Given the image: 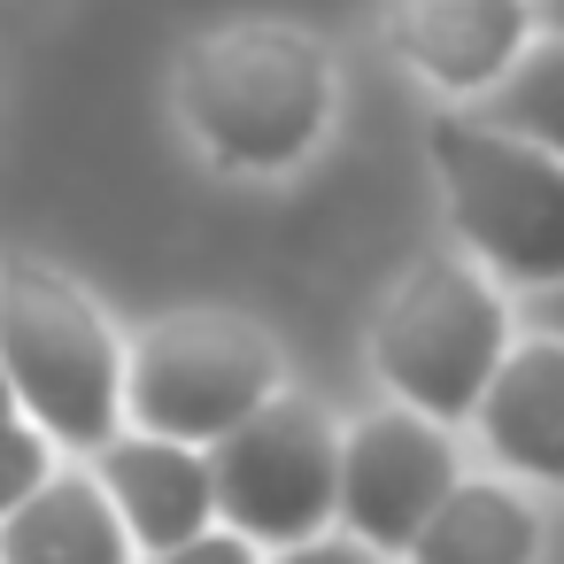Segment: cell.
<instances>
[{"instance_id":"obj_1","label":"cell","mask_w":564,"mask_h":564,"mask_svg":"<svg viewBox=\"0 0 564 564\" xmlns=\"http://www.w3.org/2000/svg\"><path fill=\"white\" fill-rule=\"evenodd\" d=\"M178 109L232 171H286L333 117V63L294 24H225L186 47Z\"/></svg>"},{"instance_id":"obj_2","label":"cell","mask_w":564,"mask_h":564,"mask_svg":"<svg viewBox=\"0 0 564 564\" xmlns=\"http://www.w3.org/2000/svg\"><path fill=\"white\" fill-rule=\"evenodd\" d=\"M433 171L448 194V225L502 286H564V163L518 140L495 117H433Z\"/></svg>"},{"instance_id":"obj_3","label":"cell","mask_w":564,"mask_h":564,"mask_svg":"<svg viewBox=\"0 0 564 564\" xmlns=\"http://www.w3.org/2000/svg\"><path fill=\"white\" fill-rule=\"evenodd\" d=\"M0 371L17 387V410L70 448H101L124 417V356L117 333L101 325V310L40 271V263H9L0 271Z\"/></svg>"},{"instance_id":"obj_4","label":"cell","mask_w":564,"mask_h":564,"mask_svg":"<svg viewBox=\"0 0 564 564\" xmlns=\"http://www.w3.org/2000/svg\"><path fill=\"white\" fill-rule=\"evenodd\" d=\"M502 348H510V310L495 279L464 256H417L371 317L379 379L441 425L479 410V387L495 379Z\"/></svg>"},{"instance_id":"obj_5","label":"cell","mask_w":564,"mask_h":564,"mask_svg":"<svg viewBox=\"0 0 564 564\" xmlns=\"http://www.w3.org/2000/svg\"><path fill=\"white\" fill-rule=\"evenodd\" d=\"M279 394V348L232 317V310H194V317H163L132 364H124V410L140 433L163 441H194L209 448L217 433H232L256 402Z\"/></svg>"},{"instance_id":"obj_6","label":"cell","mask_w":564,"mask_h":564,"mask_svg":"<svg viewBox=\"0 0 564 564\" xmlns=\"http://www.w3.org/2000/svg\"><path fill=\"white\" fill-rule=\"evenodd\" d=\"M333 487H340V433L317 402L271 394L256 402L232 433L209 441V495L232 533L256 549H286L333 525Z\"/></svg>"},{"instance_id":"obj_7","label":"cell","mask_w":564,"mask_h":564,"mask_svg":"<svg viewBox=\"0 0 564 564\" xmlns=\"http://www.w3.org/2000/svg\"><path fill=\"white\" fill-rule=\"evenodd\" d=\"M456 487V441L441 417L425 410H379L340 441V487H333V518L379 549L402 556L417 541V525L441 510V495Z\"/></svg>"},{"instance_id":"obj_8","label":"cell","mask_w":564,"mask_h":564,"mask_svg":"<svg viewBox=\"0 0 564 564\" xmlns=\"http://www.w3.org/2000/svg\"><path fill=\"white\" fill-rule=\"evenodd\" d=\"M394 55L441 94H487L533 40V0H387Z\"/></svg>"},{"instance_id":"obj_9","label":"cell","mask_w":564,"mask_h":564,"mask_svg":"<svg viewBox=\"0 0 564 564\" xmlns=\"http://www.w3.org/2000/svg\"><path fill=\"white\" fill-rule=\"evenodd\" d=\"M101 495L117 502L132 549H178L217 518L209 495V456L194 441H163V433H109L101 441Z\"/></svg>"},{"instance_id":"obj_10","label":"cell","mask_w":564,"mask_h":564,"mask_svg":"<svg viewBox=\"0 0 564 564\" xmlns=\"http://www.w3.org/2000/svg\"><path fill=\"white\" fill-rule=\"evenodd\" d=\"M487 448L541 487H564V340H518L502 348L495 379L479 387Z\"/></svg>"},{"instance_id":"obj_11","label":"cell","mask_w":564,"mask_h":564,"mask_svg":"<svg viewBox=\"0 0 564 564\" xmlns=\"http://www.w3.org/2000/svg\"><path fill=\"white\" fill-rule=\"evenodd\" d=\"M0 564H132V533L101 495V479L47 471L0 518Z\"/></svg>"},{"instance_id":"obj_12","label":"cell","mask_w":564,"mask_h":564,"mask_svg":"<svg viewBox=\"0 0 564 564\" xmlns=\"http://www.w3.org/2000/svg\"><path fill=\"white\" fill-rule=\"evenodd\" d=\"M533 549H541V525H533L518 487L456 479L402 556L410 564H533Z\"/></svg>"},{"instance_id":"obj_13","label":"cell","mask_w":564,"mask_h":564,"mask_svg":"<svg viewBox=\"0 0 564 564\" xmlns=\"http://www.w3.org/2000/svg\"><path fill=\"white\" fill-rule=\"evenodd\" d=\"M487 117L564 163V40L556 32L549 40H525L510 55V70L487 86Z\"/></svg>"},{"instance_id":"obj_14","label":"cell","mask_w":564,"mask_h":564,"mask_svg":"<svg viewBox=\"0 0 564 564\" xmlns=\"http://www.w3.org/2000/svg\"><path fill=\"white\" fill-rule=\"evenodd\" d=\"M47 471H55V464H47V433L24 425V417H9V425H0V518H9Z\"/></svg>"},{"instance_id":"obj_15","label":"cell","mask_w":564,"mask_h":564,"mask_svg":"<svg viewBox=\"0 0 564 564\" xmlns=\"http://www.w3.org/2000/svg\"><path fill=\"white\" fill-rule=\"evenodd\" d=\"M155 564H263V556H256V541H248V533H232V525H225V533H217V525H202L194 541L155 549Z\"/></svg>"},{"instance_id":"obj_16","label":"cell","mask_w":564,"mask_h":564,"mask_svg":"<svg viewBox=\"0 0 564 564\" xmlns=\"http://www.w3.org/2000/svg\"><path fill=\"white\" fill-rule=\"evenodd\" d=\"M271 564H379V549H364L356 533H310V541H286Z\"/></svg>"},{"instance_id":"obj_17","label":"cell","mask_w":564,"mask_h":564,"mask_svg":"<svg viewBox=\"0 0 564 564\" xmlns=\"http://www.w3.org/2000/svg\"><path fill=\"white\" fill-rule=\"evenodd\" d=\"M533 325H549V333L564 340V286H541V294H533Z\"/></svg>"},{"instance_id":"obj_18","label":"cell","mask_w":564,"mask_h":564,"mask_svg":"<svg viewBox=\"0 0 564 564\" xmlns=\"http://www.w3.org/2000/svg\"><path fill=\"white\" fill-rule=\"evenodd\" d=\"M533 24H541V32H556V40H564V0H533Z\"/></svg>"},{"instance_id":"obj_19","label":"cell","mask_w":564,"mask_h":564,"mask_svg":"<svg viewBox=\"0 0 564 564\" xmlns=\"http://www.w3.org/2000/svg\"><path fill=\"white\" fill-rule=\"evenodd\" d=\"M9 417H24V410H17V387H9V371H0V425H9Z\"/></svg>"}]
</instances>
